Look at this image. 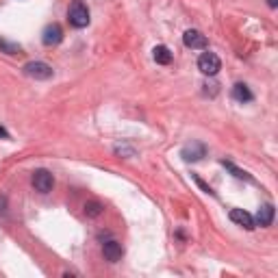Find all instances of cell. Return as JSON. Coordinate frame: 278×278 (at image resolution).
Masks as SVG:
<instances>
[{
    "label": "cell",
    "mask_w": 278,
    "mask_h": 278,
    "mask_svg": "<svg viewBox=\"0 0 278 278\" xmlns=\"http://www.w3.org/2000/svg\"><path fill=\"white\" fill-rule=\"evenodd\" d=\"M102 254L109 263H117V261H122V256H124V248H122L120 241L109 239V241L102 243Z\"/></svg>",
    "instance_id": "obj_6"
},
{
    "label": "cell",
    "mask_w": 278,
    "mask_h": 278,
    "mask_svg": "<svg viewBox=\"0 0 278 278\" xmlns=\"http://www.w3.org/2000/svg\"><path fill=\"white\" fill-rule=\"evenodd\" d=\"M191 178H194V181L198 183V187H200V189L204 191V194H211V196H213V194H215V191H213V189H211V187H209V185H207V183H204V181H202V178H200V176L191 174Z\"/></svg>",
    "instance_id": "obj_16"
},
{
    "label": "cell",
    "mask_w": 278,
    "mask_h": 278,
    "mask_svg": "<svg viewBox=\"0 0 278 278\" xmlns=\"http://www.w3.org/2000/svg\"><path fill=\"white\" fill-rule=\"evenodd\" d=\"M222 165H224V168H226V170H230V172H233V176H235V178H241V181H250V183L254 181V178L250 176L246 170H239V168H237V165H235L233 161H226V159H222Z\"/></svg>",
    "instance_id": "obj_13"
},
{
    "label": "cell",
    "mask_w": 278,
    "mask_h": 278,
    "mask_svg": "<svg viewBox=\"0 0 278 278\" xmlns=\"http://www.w3.org/2000/svg\"><path fill=\"white\" fill-rule=\"evenodd\" d=\"M230 220H233L237 226H243L246 230H252L256 224H254V217L248 213V211H243V209H233L230 211Z\"/></svg>",
    "instance_id": "obj_9"
},
{
    "label": "cell",
    "mask_w": 278,
    "mask_h": 278,
    "mask_svg": "<svg viewBox=\"0 0 278 278\" xmlns=\"http://www.w3.org/2000/svg\"><path fill=\"white\" fill-rule=\"evenodd\" d=\"M68 20H70V24L74 26V29H85V26L89 24V9H87V5L83 3V0H74V3L70 5V9H68Z\"/></svg>",
    "instance_id": "obj_1"
},
{
    "label": "cell",
    "mask_w": 278,
    "mask_h": 278,
    "mask_svg": "<svg viewBox=\"0 0 278 278\" xmlns=\"http://www.w3.org/2000/svg\"><path fill=\"white\" fill-rule=\"evenodd\" d=\"M274 204H263V207L256 211V220L254 224H259V226H272V222H274Z\"/></svg>",
    "instance_id": "obj_10"
},
{
    "label": "cell",
    "mask_w": 278,
    "mask_h": 278,
    "mask_svg": "<svg viewBox=\"0 0 278 278\" xmlns=\"http://www.w3.org/2000/svg\"><path fill=\"white\" fill-rule=\"evenodd\" d=\"M183 44L187 46V48H194V50H202V48H207V37L202 35L200 31H196V29H189V31H185V35H183Z\"/></svg>",
    "instance_id": "obj_7"
},
{
    "label": "cell",
    "mask_w": 278,
    "mask_h": 278,
    "mask_svg": "<svg viewBox=\"0 0 278 278\" xmlns=\"http://www.w3.org/2000/svg\"><path fill=\"white\" fill-rule=\"evenodd\" d=\"M181 157L185 159V161H200L202 157H207V146H204L202 142H191L187 146H183V150H181Z\"/></svg>",
    "instance_id": "obj_5"
},
{
    "label": "cell",
    "mask_w": 278,
    "mask_h": 278,
    "mask_svg": "<svg viewBox=\"0 0 278 278\" xmlns=\"http://www.w3.org/2000/svg\"><path fill=\"white\" fill-rule=\"evenodd\" d=\"M0 50L7 52V55H20V52H22V46H20V44H11V42H7V39L0 37Z\"/></svg>",
    "instance_id": "obj_15"
},
{
    "label": "cell",
    "mask_w": 278,
    "mask_h": 278,
    "mask_svg": "<svg viewBox=\"0 0 278 278\" xmlns=\"http://www.w3.org/2000/svg\"><path fill=\"white\" fill-rule=\"evenodd\" d=\"M61 39H63V31L59 24H48L42 33L44 46H57V44H61Z\"/></svg>",
    "instance_id": "obj_8"
},
{
    "label": "cell",
    "mask_w": 278,
    "mask_h": 278,
    "mask_svg": "<svg viewBox=\"0 0 278 278\" xmlns=\"http://www.w3.org/2000/svg\"><path fill=\"white\" fill-rule=\"evenodd\" d=\"M5 213H7V198L0 196V215H5Z\"/></svg>",
    "instance_id": "obj_17"
},
{
    "label": "cell",
    "mask_w": 278,
    "mask_h": 278,
    "mask_svg": "<svg viewBox=\"0 0 278 278\" xmlns=\"http://www.w3.org/2000/svg\"><path fill=\"white\" fill-rule=\"evenodd\" d=\"M198 70L207 76H215L217 72L222 70V61L215 52H202L200 59H198Z\"/></svg>",
    "instance_id": "obj_2"
},
{
    "label": "cell",
    "mask_w": 278,
    "mask_h": 278,
    "mask_svg": "<svg viewBox=\"0 0 278 278\" xmlns=\"http://www.w3.org/2000/svg\"><path fill=\"white\" fill-rule=\"evenodd\" d=\"M31 183L39 194H48V191H52V187H55V178H52V174L48 170H35L33 172Z\"/></svg>",
    "instance_id": "obj_4"
},
{
    "label": "cell",
    "mask_w": 278,
    "mask_h": 278,
    "mask_svg": "<svg viewBox=\"0 0 278 278\" xmlns=\"http://www.w3.org/2000/svg\"><path fill=\"white\" fill-rule=\"evenodd\" d=\"M152 59L159 63V65H170L172 63V52L168 46H155L152 48Z\"/></svg>",
    "instance_id": "obj_12"
},
{
    "label": "cell",
    "mask_w": 278,
    "mask_h": 278,
    "mask_svg": "<svg viewBox=\"0 0 278 278\" xmlns=\"http://www.w3.org/2000/svg\"><path fill=\"white\" fill-rule=\"evenodd\" d=\"M233 98L237 102H252L254 100L252 91H250V87L246 83H237L235 85V87H233Z\"/></svg>",
    "instance_id": "obj_11"
},
{
    "label": "cell",
    "mask_w": 278,
    "mask_h": 278,
    "mask_svg": "<svg viewBox=\"0 0 278 278\" xmlns=\"http://www.w3.org/2000/svg\"><path fill=\"white\" fill-rule=\"evenodd\" d=\"M0 137H3V139H7V130H5L3 126H0Z\"/></svg>",
    "instance_id": "obj_19"
},
{
    "label": "cell",
    "mask_w": 278,
    "mask_h": 278,
    "mask_svg": "<svg viewBox=\"0 0 278 278\" xmlns=\"http://www.w3.org/2000/svg\"><path fill=\"white\" fill-rule=\"evenodd\" d=\"M267 5L272 7V9H276V7H278V0H267Z\"/></svg>",
    "instance_id": "obj_18"
},
{
    "label": "cell",
    "mask_w": 278,
    "mask_h": 278,
    "mask_svg": "<svg viewBox=\"0 0 278 278\" xmlns=\"http://www.w3.org/2000/svg\"><path fill=\"white\" fill-rule=\"evenodd\" d=\"M85 215L87 217H98V215H102V211H104V207L98 200H89V202H85Z\"/></svg>",
    "instance_id": "obj_14"
},
{
    "label": "cell",
    "mask_w": 278,
    "mask_h": 278,
    "mask_svg": "<svg viewBox=\"0 0 278 278\" xmlns=\"http://www.w3.org/2000/svg\"><path fill=\"white\" fill-rule=\"evenodd\" d=\"M24 74L29 76V78H35V81H48V78H52V68L48 63H44V61H31V63H26L24 65Z\"/></svg>",
    "instance_id": "obj_3"
}]
</instances>
